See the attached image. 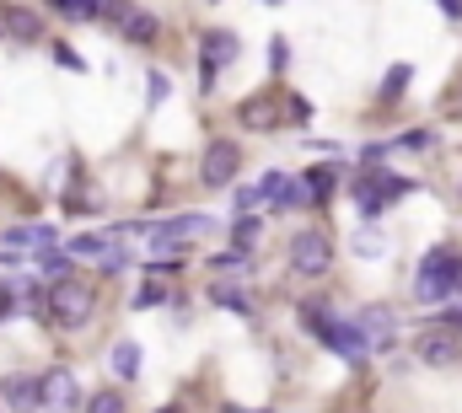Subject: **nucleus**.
<instances>
[{
  "label": "nucleus",
  "mask_w": 462,
  "mask_h": 413,
  "mask_svg": "<svg viewBox=\"0 0 462 413\" xmlns=\"http://www.w3.org/2000/svg\"><path fill=\"white\" fill-rule=\"evenodd\" d=\"M54 60H60L65 70H87V60H81V54H76L70 43H54Z\"/></svg>",
  "instance_id": "29"
},
{
  "label": "nucleus",
  "mask_w": 462,
  "mask_h": 413,
  "mask_svg": "<svg viewBox=\"0 0 462 413\" xmlns=\"http://www.w3.org/2000/svg\"><path fill=\"white\" fill-rule=\"evenodd\" d=\"M162 413H183V408H178V403H172V408H162Z\"/></svg>",
  "instance_id": "36"
},
{
  "label": "nucleus",
  "mask_w": 462,
  "mask_h": 413,
  "mask_svg": "<svg viewBox=\"0 0 462 413\" xmlns=\"http://www.w3.org/2000/svg\"><path fill=\"white\" fill-rule=\"evenodd\" d=\"M162 97H167V76L156 70V76H151V103H162Z\"/></svg>",
  "instance_id": "32"
},
{
  "label": "nucleus",
  "mask_w": 462,
  "mask_h": 413,
  "mask_svg": "<svg viewBox=\"0 0 462 413\" xmlns=\"http://www.w3.org/2000/svg\"><path fill=\"white\" fill-rule=\"evenodd\" d=\"M285 113H296V97L280 103L274 92H258V97H247V103L236 107V124H242V129H274Z\"/></svg>",
  "instance_id": "7"
},
{
  "label": "nucleus",
  "mask_w": 462,
  "mask_h": 413,
  "mask_svg": "<svg viewBox=\"0 0 462 413\" xmlns=\"http://www.w3.org/2000/svg\"><path fill=\"white\" fill-rule=\"evenodd\" d=\"M441 11H447V22H462V0H436Z\"/></svg>",
  "instance_id": "33"
},
{
  "label": "nucleus",
  "mask_w": 462,
  "mask_h": 413,
  "mask_svg": "<svg viewBox=\"0 0 462 413\" xmlns=\"http://www.w3.org/2000/svg\"><path fill=\"white\" fill-rule=\"evenodd\" d=\"M285 65H291V49H285V38H269V70L280 76Z\"/></svg>",
  "instance_id": "27"
},
{
  "label": "nucleus",
  "mask_w": 462,
  "mask_h": 413,
  "mask_svg": "<svg viewBox=\"0 0 462 413\" xmlns=\"http://www.w3.org/2000/svg\"><path fill=\"white\" fill-rule=\"evenodd\" d=\"M0 403L11 413L43 408V376H5V381H0Z\"/></svg>",
  "instance_id": "9"
},
{
  "label": "nucleus",
  "mask_w": 462,
  "mask_h": 413,
  "mask_svg": "<svg viewBox=\"0 0 462 413\" xmlns=\"http://www.w3.org/2000/svg\"><path fill=\"white\" fill-rule=\"evenodd\" d=\"M97 263H103V274H124V269H129V252H124V247H108Z\"/></svg>",
  "instance_id": "26"
},
{
  "label": "nucleus",
  "mask_w": 462,
  "mask_h": 413,
  "mask_svg": "<svg viewBox=\"0 0 462 413\" xmlns=\"http://www.w3.org/2000/svg\"><path fill=\"white\" fill-rule=\"evenodd\" d=\"M231 225H236V247H253V242H258V220H253V215H242V220H231Z\"/></svg>",
  "instance_id": "28"
},
{
  "label": "nucleus",
  "mask_w": 462,
  "mask_h": 413,
  "mask_svg": "<svg viewBox=\"0 0 462 413\" xmlns=\"http://www.w3.org/2000/svg\"><path fill=\"white\" fill-rule=\"evenodd\" d=\"M70 252H76V258H103V252H108V242H103L97 231H87V236H76V242H70Z\"/></svg>",
  "instance_id": "23"
},
{
  "label": "nucleus",
  "mask_w": 462,
  "mask_h": 413,
  "mask_svg": "<svg viewBox=\"0 0 462 413\" xmlns=\"http://www.w3.org/2000/svg\"><path fill=\"white\" fill-rule=\"evenodd\" d=\"M420 360L425 365H457L462 360V338L457 333H441V327H430V333H420Z\"/></svg>",
  "instance_id": "10"
},
{
  "label": "nucleus",
  "mask_w": 462,
  "mask_h": 413,
  "mask_svg": "<svg viewBox=\"0 0 462 413\" xmlns=\"http://www.w3.org/2000/svg\"><path fill=\"white\" fill-rule=\"evenodd\" d=\"M92 307H97V290L81 285V280H60V285L49 290V317H54L60 327H87V322H92Z\"/></svg>",
  "instance_id": "3"
},
{
  "label": "nucleus",
  "mask_w": 462,
  "mask_h": 413,
  "mask_svg": "<svg viewBox=\"0 0 462 413\" xmlns=\"http://www.w3.org/2000/svg\"><path fill=\"white\" fill-rule=\"evenodd\" d=\"M414 290H420V301H447V296H457L462 290V252H452V247H430L425 263H420Z\"/></svg>",
  "instance_id": "2"
},
{
  "label": "nucleus",
  "mask_w": 462,
  "mask_h": 413,
  "mask_svg": "<svg viewBox=\"0 0 462 413\" xmlns=\"http://www.w3.org/2000/svg\"><path fill=\"white\" fill-rule=\"evenodd\" d=\"M269 5H280V0H269Z\"/></svg>",
  "instance_id": "37"
},
{
  "label": "nucleus",
  "mask_w": 462,
  "mask_h": 413,
  "mask_svg": "<svg viewBox=\"0 0 462 413\" xmlns=\"http://www.w3.org/2000/svg\"><path fill=\"white\" fill-rule=\"evenodd\" d=\"M199 54H205V92H210V87H216V70H221V65H236L242 43H236V32H221V27H216V32L199 38Z\"/></svg>",
  "instance_id": "8"
},
{
  "label": "nucleus",
  "mask_w": 462,
  "mask_h": 413,
  "mask_svg": "<svg viewBox=\"0 0 462 413\" xmlns=\"http://www.w3.org/2000/svg\"><path fill=\"white\" fill-rule=\"evenodd\" d=\"M355 247H360V252H365V258H376V252H382V236H371V231H365V236H360V242H355Z\"/></svg>",
  "instance_id": "31"
},
{
  "label": "nucleus",
  "mask_w": 462,
  "mask_h": 413,
  "mask_svg": "<svg viewBox=\"0 0 462 413\" xmlns=\"http://www.w3.org/2000/svg\"><path fill=\"white\" fill-rule=\"evenodd\" d=\"M291 269H296L301 280H323V274L334 269V242H328L323 231H296V236H291Z\"/></svg>",
  "instance_id": "5"
},
{
  "label": "nucleus",
  "mask_w": 462,
  "mask_h": 413,
  "mask_svg": "<svg viewBox=\"0 0 462 413\" xmlns=\"http://www.w3.org/2000/svg\"><path fill=\"white\" fill-rule=\"evenodd\" d=\"M393 145H403V151H425V145H430V129H409V134H398Z\"/></svg>",
  "instance_id": "30"
},
{
  "label": "nucleus",
  "mask_w": 462,
  "mask_h": 413,
  "mask_svg": "<svg viewBox=\"0 0 462 413\" xmlns=\"http://www.w3.org/2000/svg\"><path fill=\"white\" fill-rule=\"evenodd\" d=\"M226 413H263V408H231V403H226Z\"/></svg>",
  "instance_id": "35"
},
{
  "label": "nucleus",
  "mask_w": 462,
  "mask_h": 413,
  "mask_svg": "<svg viewBox=\"0 0 462 413\" xmlns=\"http://www.w3.org/2000/svg\"><path fill=\"white\" fill-rule=\"evenodd\" d=\"M114 371L124 376V381H134V376H140V349H134L129 338H124V344H114Z\"/></svg>",
  "instance_id": "19"
},
{
  "label": "nucleus",
  "mask_w": 462,
  "mask_h": 413,
  "mask_svg": "<svg viewBox=\"0 0 462 413\" xmlns=\"http://www.w3.org/2000/svg\"><path fill=\"white\" fill-rule=\"evenodd\" d=\"M103 5H108V0H54V11H60V16H70V22H92Z\"/></svg>",
  "instance_id": "20"
},
{
  "label": "nucleus",
  "mask_w": 462,
  "mask_h": 413,
  "mask_svg": "<svg viewBox=\"0 0 462 413\" xmlns=\"http://www.w3.org/2000/svg\"><path fill=\"white\" fill-rule=\"evenodd\" d=\"M334 188H339V172H334V167H312V172L301 178V199H307V205H328Z\"/></svg>",
  "instance_id": "13"
},
{
  "label": "nucleus",
  "mask_w": 462,
  "mask_h": 413,
  "mask_svg": "<svg viewBox=\"0 0 462 413\" xmlns=\"http://www.w3.org/2000/svg\"><path fill=\"white\" fill-rule=\"evenodd\" d=\"M301 327H307V333H318V338H323L339 360H349V365H365V360H371V349H376V344H371V333H365L355 317L345 322V317H334V311L318 307V301H301Z\"/></svg>",
  "instance_id": "1"
},
{
  "label": "nucleus",
  "mask_w": 462,
  "mask_h": 413,
  "mask_svg": "<svg viewBox=\"0 0 462 413\" xmlns=\"http://www.w3.org/2000/svg\"><path fill=\"white\" fill-rule=\"evenodd\" d=\"M210 301H216V307H226V311H236V317H253V301H247L236 285H226V280H221V285H210Z\"/></svg>",
  "instance_id": "18"
},
{
  "label": "nucleus",
  "mask_w": 462,
  "mask_h": 413,
  "mask_svg": "<svg viewBox=\"0 0 462 413\" xmlns=\"http://www.w3.org/2000/svg\"><path fill=\"white\" fill-rule=\"evenodd\" d=\"M5 247H54V225H11L5 231Z\"/></svg>",
  "instance_id": "16"
},
{
  "label": "nucleus",
  "mask_w": 462,
  "mask_h": 413,
  "mask_svg": "<svg viewBox=\"0 0 462 413\" xmlns=\"http://www.w3.org/2000/svg\"><path fill=\"white\" fill-rule=\"evenodd\" d=\"M81 392H76V376L70 371H49L43 376V408H76Z\"/></svg>",
  "instance_id": "12"
},
{
  "label": "nucleus",
  "mask_w": 462,
  "mask_h": 413,
  "mask_svg": "<svg viewBox=\"0 0 462 413\" xmlns=\"http://www.w3.org/2000/svg\"><path fill=\"white\" fill-rule=\"evenodd\" d=\"M0 27H5L16 43H38V38H43V22H38L32 11H5V22H0Z\"/></svg>",
  "instance_id": "15"
},
{
  "label": "nucleus",
  "mask_w": 462,
  "mask_h": 413,
  "mask_svg": "<svg viewBox=\"0 0 462 413\" xmlns=\"http://www.w3.org/2000/svg\"><path fill=\"white\" fill-rule=\"evenodd\" d=\"M162 301H172V290H167L162 280H145V285H140V296H134V307H140V311H145V307H162Z\"/></svg>",
  "instance_id": "22"
},
{
  "label": "nucleus",
  "mask_w": 462,
  "mask_h": 413,
  "mask_svg": "<svg viewBox=\"0 0 462 413\" xmlns=\"http://www.w3.org/2000/svg\"><path fill=\"white\" fill-rule=\"evenodd\" d=\"M38 274H43L49 285H60V280H76V252H54V247H49V252L38 258Z\"/></svg>",
  "instance_id": "17"
},
{
  "label": "nucleus",
  "mask_w": 462,
  "mask_h": 413,
  "mask_svg": "<svg viewBox=\"0 0 462 413\" xmlns=\"http://www.w3.org/2000/svg\"><path fill=\"white\" fill-rule=\"evenodd\" d=\"M409 188H414V183H409V178H393V172H360V178L349 183V194H355L360 215H382L393 199H403Z\"/></svg>",
  "instance_id": "4"
},
{
  "label": "nucleus",
  "mask_w": 462,
  "mask_h": 413,
  "mask_svg": "<svg viewBox=\"0 0 462 413\" xmlns=\"http://www.w3.org/2000/svg\"><path fill=\"white\" fill-rule=\"evenodd\" d=\"M87 413H124V398L118 392H97V398H87Z\"/></svg>",
  "instance_id": "25"
},
{
  "label": "nucleus",
  "mask_w": 462,
  "mask_h": 413,
  "mask_svg": "<svg viewBox=\"0 0 462 413\" xmlns=\"http://www.w3.org/2000/svg\"><path fill=\"white\" fill-rule=\"evenodd\" d=\"M355 322L371 333V344H376V349H387V344H393V317H387V307H360Z\"/></svg>",
  "instance_id": "14"
},
{
  "label": "nucleus",
  "mask_w": 462,
  "mask_h": 413,
  "mask_svg": "<svg viewBox=\"0 0 462 413\" xmlns=\"http://www.w3.org/2000/svg\"><path fill=\"white\" fill-rule=\"evenodd\" d=\"M108 16L118 22V32H124L129 43H151V38H156V16H145L140 5H114Z\"/></svg>",
  "instance_id": "11"
},
{
  "label": "nucleus",
  "mask_w": 462,
  "mask_h": 413,
  "mask_svg": "<svg viewBox=\"0 0 462 413\" xmlns=\"http://www.w3.org/2000/svg\"><path fill=\"white\" fill-rule=\"evenodd\" d=\"M5 311H11V290H5V285H0V317H5Z\"/></svg>",
  "instance_id": "34"
},
{
  "label": "nucleus",
  "mask_w": 462,
  "mask_h": 413,
  "mask_svg": "<svg viewBox=\"0 0 462 413\" xmlns=\"http://www.w3.org/2000/svg\"><path fill=\"white\" fill-rule=\"evenodd\" d=\"M236 167H242L236 140H210V145H205V161H199V183H205V188H231Z\"/></svg>",
  "instance_id": "6"
},
{
  "label": "nucleus",
  "mask_w": 462,
  "mask_h": 413,
  "mask_svg": "<svg viewBox=\"0 0 462 413\" xmlns=\"http://www.w3.org/2000/svg\"><path fill=\"white\" fill-rule=\"evenodd\" d=\"M216 269H221V274H247V247H231V252H221V258H216Z\"/></svg>",
  "instance_id": "24"
},
{
  "label": "nucleus",
  "mask_w": 462,
  "mask_h": 413,
  "mask_svg": "<svg viewBox=\"0 0 462 413\" xmlns=\"http://www.w3.org/2000/svg\"><path fill=\"white\" fill-rule=\"evenodd\" d=\"M409 81H414V70L409 65H393L387 81H382V103H398V92H409Z\"/></svg>",
  "instance_id": "21"
}]
</instances>
